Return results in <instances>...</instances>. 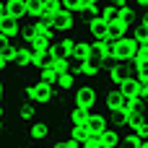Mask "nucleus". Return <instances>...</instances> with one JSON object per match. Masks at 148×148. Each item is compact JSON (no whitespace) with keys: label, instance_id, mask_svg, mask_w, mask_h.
<instances>
[{"label":"nucleus","instance_id":"nucleus-38","mask_svg":"<svg viewBox=\"0 0 148 148\" xmlns=\"http://www.w3.org/2000/svg\"><path fill=\"white\" fill-rule=\"evenodd\" d=\"M140 148H148V138H146V140H140Z\"/></svg>","mask_w":148,"mask_h":148},{"label":"nucleus","instance_id":"nucleus-19","mask_svg":"<svg viewBox=\"0 0 148 148\" xmlns=\"http://www.w3.org/2000/svg\"><path fill=\"white\" fill-rule=\"evenodd\" d=\"M16 57H18V47H16L13 42H8V44H0V60H3L5 65L16 62Z\"/></svg>","mask_w":148,"mask_h":148},{"label":"nucleus","instance_id":"nucleus-23","mask_svg":"<svg viewBox=\"0 0 148 148\" xmlns=\"http://www.w3.org/2000/svg\"><path fill=\"white\" fill-rule=\"evenodd\" d=\"M26 13H29V18H42V13H44V3L42 0H26Z\"/></svg>","mask_w":148,"mask_h":148},{"label":"nucleus","instance_id":"nucleus-21","mask_svg":"<svg viewBox=\"0 0 148 148\" xmlns=\"http://www.w3.org/2000/svg\"><path fill=\"white\" fill-rule=\"evenodd\" d=\"M140 13H143L140 8H135V5H130V8L125 10V16H122V21H125V26H127V29H133V26H138V23H140Z\"/></svg>","mask_w":148,"mask_h":148},{"label":"nucleus","instance_id":"nucleus-35","mask_svg":"<svg viewBox=\"0 0 148 148\" xmlns=\"http://www.w3.org/2000/svg\"><path fill=\"white\" fill-rule=\"evenodd\" d=\"M8 42H10V39H8V34H5V31L0 29V44H8Z\"/></svg>","mask_w":148,"mask_h":148},{"label":"nucleus","instance_id":"nucleus-3","mask_svg":"<svg viewBox=\"0 0 148 148\" xmlns=\"http://www.w3.org/2000/svg\"><path fill=\"white\" fill-rule=\"evenodd\" d=\"M26 135H29L34 143H44V140H49V135H52V130H49V122H47V120H39V117H34L31 122H26Z\"/></svg>","mask_w":148,"mask_h":148},{"label":"nucleus","instance_id":"nucleus-16","mask_svg":"<svg viewBox=\"0 0 148 148\" xmlns=\"http://www.w3.org/2000/svg\"><path fill=\"white\" fill-rule=\"evenodd\" d=\"M107 125H109V117H107L104 112H91L88 120H86V127H88V130H96V133L104 130Z\"/></svg>","mask_w":148,"mask_h":148},{"label":"nucleus","instance_id":"nucleus-33","mask_svg":"<svg viewBox=\"0 0 148 148\" xmlns=\"http://www.w3.org/2000/svg\"><path fill=\"white\" fill-rule=\"evenodd\" d=\"M5 114H8V107H5V101H0V120H5Z\"/></svg>","mask_w":148,"mask_h":148},{"label":"nucleus","instance_id":"nucleus-5","mask_svg":"<svg viewBox=\"0 0 148 148\" xmlns=\"http://www.w3.org/2000/svg\"><path fill=\"white\" fill-rule=\"evenodd\" d=\"M73 101H75V104H88V107H96V104H99V91H96L94 86H88V83L75 86V88H73Z\"/></svg>","mask_w":148,"mask_h":148},{"label":"nucleus","instance_id":"nucleus-9","mask_svg":"<svg viewBox=\"0 0 148 148\" xmlns=\"http://www.w3.org/2000/svg\"><path fill=\"white\" fill-rule=\"evenodd\" d=\"M130 75V68L125 65V62H109V70H107V81L112 83V86H120L125 78Z\"/></svg>","mask_w":148,"mask_h":148},{"label":"nucleus","instance_id":"nucleus-34","mask_svg":"<svg viewBox=\"0 0 148 148\" xmlns=\"http://www.w3.org/2000/svg\"><path fill=\"white\" fill-rule=\"evenodd\" d=\"M140 23L148 29V10H143V13H140Z\"/></svg>","mask_w":148,"mask_h":148},{"label":"nucleus","instance_id":"nucleus-41","mask_svg":"<svg viewBox=\"0 0 148 148\" xmlns=\"http://www.w3.org/2000/svg\"><path fill=\"white\" fill-rule=\"evenodd\" d=\"M101 148H107V146H101Z\"/></svg>","mask_w":148,"mask_h":148},{"label":"nucleus","instance_id":"nucleus-6","mask_svg":"<svg viewBox=\"0 0 148 148\" xmlns=\"http://www.w3.org/2000/svg\"><path fill=\"white\" fill-rule=\"evenodd\" d=\"M120 109H122V91L112 86L104 96V114H120Z\"/></svg>","mask_w":148,"mask_h":148},{"label":"nucleus","instance_id":"nucleus-7","mask_svg":"<svg viewBox=\"0 0 148 148\" xmlns=\"http://www.w3.org/2000/svg\"><path fill=\"white\" fill-rule=\"evenodd\" d=\"M91 112H94V107H88V104H75V101H73V107L68 109V125H86V120H88Z\"/></svg>","mask_w":148,"mask_h":148},{"label":"nucleus","instance_id":"nucleus-24","mask_svg":"<svg viewBox=\"0 0 148 148\" xmlns=\"http://www.w3.org/2000/svg\"><path fill=\"white\" fill-rule=\"evenodd\" d=\"M81 10H83V16H96V13H101V3L99 0H81Z\"/></svg>","mask_w":148,"mask_h":148},{"label":"nucleus","instance_id":"nucleus-10","mask_svg":"<svg viewBox=\"0 0 148 148\" xmlns=\"http://www.w3.org/2000/svg\"><path fill=\"white\" fill-rule=\"evenodd\" d=\"M75 60H81V62H86V60H91L94 57V44H91V36H78L75 39V55H73Z\"/></svg>","mask_w":148,"mask_h":148},{"label":"nucleus","instance_id":"nucleus-1","mask_svg":"<svg viewBox=\"0 0 148 148\" xmlns=\"http://www.w3.org/2000/svg\"><path fill=\"white\" fill-rule=\"evenodd\" d=\"M55 91H57L55 83L42 81V78H34V81H29L23 86V99L29 104H49L55 99Z\"/></svg>","mask_w":148,"mask_h":148},{"label":"nucleus","instance_id":"nucleus-37","mask_svg":"<svg viewBox=\"0 0 148 148\" xmlns=\"http://www.w3.org/2000/svg\"><path fill=\"white\" fill-rule=\"evenodd\" d=\"M31 148H49L47 143H36V146H31Z\"/></svg>","mask_w":148,"mask_h":148},{"label":"nucleus","instance_id":"nucleus-36","mask_svg":"<svg viewBox=\"0 0 148 148\" xmlns=\"http://www.w3.org/2000/svg\"><path fill=\"white\" fill-rule=\"evenodd\" d=\"M5 16H8V10H5V3H3V0H0V21H3V18H5Z\"/></svg>","mask_w":148,"mask_h":148},{"label":"nucleus","instance_id":"nucleus-2","mask_svg":"<svg viewBox=\"0 0 148 148\" xmlns=\"http://www.w3.org/2000/svg\"><path fill=\"white\" fill-rule=\"evenodd\" d=\"M135 55H138V44H135V39L130 36V31H127V36H122L120 42H114V47H112V62H125V65H130L133 60H138Z\"/></svg>","mask_w":148,"mask_h":148},{"label":"nucleus","instance_id":"nucleus-39","mask_svg":"<svg viewBox=\"0 0 148 148\" xmlns=\"http://www.w3.org/2000/svg\"><path fill=\"white\" fill-rule=\"evenodd\" d=\"M3 130H5V127H3V120H0V135H3Z\"/></svg>","mask_w":148,"mask_h":148},{"label":"nucleus","instance_id":"nucleus-27","mask_svg":"<svg viewBox=\"0 0 148 148\" xmlns=\"http://www.w3.org/2000/svg\"><path fill=\"white\" fill-rule=\"evenodd\" d=\"M18 120L21 122H31L34 120V104H18Z\"/></svg>","mask_w":148,"mask_h":148},{"label":"nucleus","instance_id":"nucleus-12","mask_svg":"<svg viewBox=\"0 0 148 148\" xmlns=\"http://www.w3.org/2000/svg\"><path fill=\"white\" fill-rule=\"evenodd\" d=\"M86 31H88V36H101V34L107 31V21L101 18V13L86 18Z\"/></svg>","mask_w":148,"mask_h":148},{"label":"nucleus","instance_id":"nucleus-17","mask_svg":"<svg viewBox=\"0 0 148 148\" xmlns=\"http://www.w3.org/2000/svg\"><path fill=\"white\" fill-rule=\"evenodd\" d=\"M117 88H120V91H122L125 96H135V99H138V78L127 75V78H125V81H122V83H120ZM138 104H143V101L138 99Z\"/></svg>","mask_w":148,"mask_h":148},{"label":"nucleus","instance_id":"nucleus-26","mask_svg":"<svg viewBox=\"0 0 148 148\" xmlns=\"http://www.w3.org/2000/svg\"><path fill=\"white\" fill-rule=\"evenodd\" d=\"M122 146H125V148L140 146V135H138L135 130H125V133H122Z\"/></svg>","mask_w":148,"mask_h":148},{"label":"nucleus","instance_id":"nucleus-30","mask_svg":"<svg viewBox=\"0 0 148 148\" xmlns=\"http://www.w3.org/2000/svg\"><path fill=\"white\" fill-rule=\"evenodd\" d=\"M138 60H148V42L146 44H138V55H135Z\"/></svg>","mask_w":148,"mask_h":148},{"label":"nucleus","instance_id":"nucleus-8","mask_svg":"<svg viewBox=\"0 0 148 148\" xmlns=\"http://www.w3.org/2000/svg\"><path fill=\"white\" fill-rule=\"evenodd\" d=\"M91 44H94V52L99 57H104V62H112V47H114L112 39H107L101 34V36H91Z\"/></svg>","mask_w":148,"mask_h":148},{"label":"nucleus","instance_id":"nucleus-31","mask_svg":"<svg viewBox=\"0 0 148 148\" xmlns=\"http://www.w3.org/2000/svg\"><path fill=\"white\" fill-rule=\"evenodd\" d=\"M5 88H8V83H5V78L0 75V101L5 99Z\"/></svg>","mask_w":148,"mask_h":148},{"label":"nucleus","instance_id":"nucleus-18","mask_svg":"<svg viewBox=\"0 0 148 148\" xmlns=\"http://www.w3.org/2000/svg\"><path fill=\"white\" fill-rule=\"evenodd\" d=\"M101 70H104V68H99L96 62L86 60V62H83V68H81V78H86V81H96V78L101 75Z\"/></svg>","mask_w":148,"mask_h":148},{"label":"nucleus","instance_id":"nucleus-4","mask_svg":"<svg viewBox=\"0 0 148 148\" xmlns=\"http://www.w3.org/2000/svg\"><path fill=\"white\" fill-rule=\"evenodd\" d=\"M52 31H55L57 36H62V34H75V31H78V18L62 10V13H57V16H55Z\"/></svg>","mask_w":148,"mask_h":148},{"label":"nucleus","instance_id":"nucleus-15","mask_svg":"<svg viewBox=\"0 0 148 148\" xmlns=\"http://www.w3.org/2000/svg\"><path fill=\"white\" fill-rule=\"evenodd\" d=\"M127 26H125V21H120V23H107V31H104V36L107 39H112V42H120L122 36H127Z\"/></svg>","mask_w":148,"mask_h":148},{"label":"nucleus","instance_id":"nucleus-13","mask_svg":"<svg viewBox=\"0 0 148 148\" xmlns=\"http://www.w3.org/2000/svg\"><path fill=\"white\" fill-rule=\"evenodd\" d=\"M0 29L8 34V39H10V42H16V39L21 36V29H23V23H21V21H16V18H10V16H5V18L0 21Z\"/></svg>","mask_w":148,"mask_h":148},{"label":"nucleus","instance_id":"nucleus-28","mask_svg":"<svg viewBox=\"0 0 148 148\" xmlns=\"http://www.w3.org/2000/svg\"><path fill=\"white\" fill-rule=\"evenodd\" d=\"M62 10L65 13H70V16H83V10H81V0H62Z\"/></svg>","mask_w":148,"mask_h":148},{"label":"nucleus","instance_id":"nucleus-25","mask_svg":"<svg viewBox=\"0 0 148 148\" xmlns=\"http://www.w3.org/2000/svg\"><path fill=\"white\" fill-rule=\"evenodd\" d=\"M130 36L135 39V44H146V42H148V29L143 26V23H138V26L130 29Z\"/></svg>","mask_w":148,"mask_h":148},{"label":"nucleus","instance_id":"nucleus-14","mask_svg":"<svg viewBox=\"0 0 148 148\" xmlns=\"http://www.w3.org/2000/svg\"><path fill=\"white\" fill-rule=\"evenodd\" d=\"M78 81H81L78 75H73L70 70H65V73H57V78H55V88H57V91H73Z\"/></svg>","mask_w":148,"mask_h":148},{"label":"nucleus","instance_id":"nucleus-11","mask_svg":"<svg viewBox=\"0 0 148 148\" xmlns=\"http://www.w3.org/2000/svg\"><path fill=\"white\" fill-rule=\"evenodd\" d=\"M3 3H5V10H8L10 18H16V21H26V18H29V13H26V0H3Z\"/></svg>","mask_w":148,"mask_h":148},{"label":"nucleus","instance_id":"nucleus-20","mask_svg":"<svg viewBox=\"0 0 148 148\" xmlns=\"http://www.w3.org/2000/svg\"><path fill=\"white\" fill-rule=\"evenodd\" d=\"M101 18H104L107 23H120V21H122V13H120L112 3H107V5L101 8Z\"/></svg>","mask_w":148,"mask_h":148},{"label":"nucleus","instance_id":"nucleus-32","mask_svg":"<svg viewBox=\"0 0 148 148\" xmlns=\"http://www.w3.org/2000/svg\"><path fill=\"white\" fill-rule=\"evenodd\" d=\"M133 5L140 8V10H148V0H133Z\"/></svg>","mask_w":148,"mask_h":148},{"label":"nucleus","instance_id":"nucleus-29","mask_svg":"<svg viewBox=\"0 0 148 148\" xmlns=\"http://www.w3.org/2000/svg\"><path fill=\"white\" fill-rule=\"evenodd\" d=\"M138 73L140 78H148V60H138Z\"/></svg>","mask_w":148,"mask_h":148},{"label":"nucleus","instance_id":"nucleus-22","mask_svg":"<svg viewBox=\"0 0 148 148\" xmlns=\"http://www.w3.org/2000/svg\"><path fill=\"white\" fill-rule=\"evenodd\" d=\"M36 78H42V81H49V83H55V78H57V70H55V65L52 62H44L39 70H36Z\"/></svg>","mask_w":148,"mask_h":148},{"label":"nucleus","instance_id":"nucleus-40","mask_svg":"<svg viewBox=\"0 0 148 148\" xmlns=\"http://www.w3.org/2000/svg\"><path fill=\"white\" fill-rule=\"evenodd\" d=\"M135 148H140V146H135Z\"/></svg>","mask_w":148,"mask_h":148}]
</instances>
